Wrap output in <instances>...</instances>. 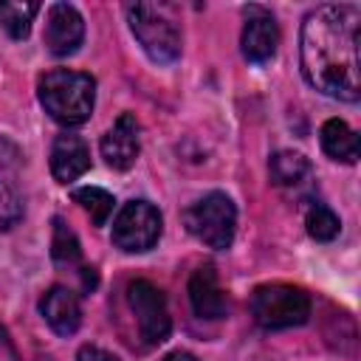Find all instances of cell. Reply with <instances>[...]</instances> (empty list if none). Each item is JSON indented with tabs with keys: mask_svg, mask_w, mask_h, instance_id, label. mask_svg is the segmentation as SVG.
<instances>
[{
	"mask_svg": "<svg viewBox=\"0 0 361 361\" xmlns=\"http://www.w3.org/2000/svg\"><path fill=\"white\" fill-rule=\"evenodd\" d=\"M73 203H79L93 226H104L107 217L113 214V206H116V197L107 192V189H99V186H82V189H73Z\"/></svg>",
	"mask_w": 361,
	"mask_h": 361,
	"instance_id": "18",
	"label": "cell"
},
{
	"mask_svg": "<svg viewBox=\"0 0 361 361\" xmlns=\"http://www.w3.org/2000/svg\"><path fill=\"white\" fill-rule=\"evenodd\" d=\"M37 99L56 124L79 127L96 107V79L71 68L45 71L37 82Z\"/></svg>",
	"mask_w": 361,
	"mask_h": 361,
	"instance_id": "2",
	"label": "cell"
},
{
	"mask_svg": "<svg viewBox=\"0 0 361 361\" xmlns=\"http://www.w3.org/2000/svg\"><path fill=\"white\" fill-rule=\"evenodd\" d=\"M39 313H42L45 324H48L56 336H62V338L73 336V333L79 330V324H82V305H79V296H76L71 288H65V285H51V288L42 293V299H39Z\"/></svg>",
	"mask_w": 361,
	"mask_h": 361,
	"instance_id": "13",
	"label": "cell"
},
{
	"mask_svg": "<svg viewBox=\"0 0 361 361\" xmlns=\"http://www.w3.org/2000/svg\"><path fill=\"white\" fill-rule=\"evenodd\" d=\"M164 231V217L149 200H127L113 220L110 240L124 254H144L149 251Z\"/></svg>",
	"mask_w": 361,
	"mask_h": 361,
	"instance_id": "6",
	"label": "cell"
},
{
	"mask_svg": "<svg viewBox=\"0 0 361 361\" xmlns=\"http://www.w3.org/2000/svg\"><path fill=\"white\" fill-rule=\"evenodd\" d=\"M90 169V147L76 133H59L51 144V175L56 183H73Z\"/></svg>",
	"mask_w": 361,
	"mask_h": 361,
	"instance_id": "11",
	"label": "cell"
},
{
	"mask_svg": "<svg viewBox=\"0 0 361 361\" xmlns=\"http://www.w3.org/2000/svg\"><path fill=\"white\" fill-rule=\"evenodd\" d=\"M82 39H85V20H82L79 8L71 3H54L48 8V23H45V34H42L48 54L56 59L73 56L79 51Z\"/></svg>",
	"mask_w": 361,
	"mask_h": 361,
	"instance_id": "9",
	"label": "cell"
},
{
	"mask_svg": "<svg viewBox=\"0 0 361 361\" xmlns=\"http://www.w3.org/2000/svg\"><path fill=\"white\" fill-rule=\"evenodd\" d=\"M243 34H240V51L248 62L262 65L271 62L279 48V25L276 17L265 6H245L243 8Z\"/></svg>",
	"mask_w": 361,
	"mask_h": 361,
	"instance_id": "8",
	"label": "cell"
},
{
	"mask_svg": "<svg viewBox=\"0 0 361 361\" xmlns=\"http://www.w3.org/2000/svg\"><path fill=\"white\" fill-rule=\"evenodd\" d=\"M124 14H127L130 31L138 39L141 51L155 65H169V62H175L180 56V42H183L180 28L161 6L130 3V6H124Z\"/></svg>",
	"mask_w": 361,
	"mask_h": 361,
	"instance_id": "3",
	"label": "cell"
},
{
	"mask_svg": "<svg viewBox=\"0 0 361 361\" xmlns=\"http://www.w3.org/2000/svg\"><path fill=\"white\" fill-rule=\"evenodd\" d=\"M76 361H121V358H118V355H113V353H110V350H104V347L85 344V347H79Z\"/></svg>",
	"mask_w": 361,
	"mask_h": 361,
	"instance_id": "21",
	"label": "cell"
},
{
	"mask_svg": "<svg viewBox=\"0 0 361 361\" xmlns=\"http://www.w3.org/2000/svg\"><path fill=\"white\" fill-rule=\"evenodd\" d=\"M23 209H20V197H17V186L11 180V175L0 166V226L11 228L20 220Z\"/></svg>",
	"mask_w": 361,
	"mask_h": 361,
	"instance_id": "20",
	"label": "cell"
},
{
	"mask_svg": "<svg viewBox=\"0 0 361 361\" xmlns=\"http://www.w3.org/2000/svg\"><path fill=\"white\" fill-rule=\"evenodd\" d=\"M268 175L276 186H296L310 175V161L302 152L293 149H279L268 161Z\"/></svg>",
	"mask_w": 361,
	"mask_h": 361,
	"instance_id": "16",
	"label": "cell"
},
{
	"mask_svg": "<svg viewBox=\"0 0 361 361\" xmlns=\"http://www.w3.org/2000/svg\"><path fill=\"white\" fill-rule=\"evenodd\" d=\"M319 141L327 158L338 164H355L358 161V135L355 130L341 118H327L319 130Z\"/></svg>",
	"mask_w": 361,
	"mask_h": 361,
	"instance_id": "14",
	"label": "cell"
},
{
	"mask_svg": "<svg viewBox=\"0 0 361 361\" xmlns=\"http://www.w3.org/2000/svg\"><path fill=\"white\" fill-rule=\"evenodd\" d=\"M161 361H197L189 350H172V353H166Z\"/></svg>",
	"mask_w": 361,
	"mask_h": 361,
	"instance_id": "22",
	"label": "cell"
},
{
	"mask_svg": "<svg viewBox=\"0 0 361 361\" xmlns=\"http://www.w3.org/2000/svg\"><path fill=\"white\" fill-rule=\"evenodd\" d=\"M186 231L214 251H226L237 231V206L226 192H209L183 212Z\"/></svg>",
	"mask_w": 361,
	"mask_h": 361,
	"instance_id": "5",
	"label": "cell"
},
{
	"mask_svg": "<svg viewBox=\"0 0 361 361\" xmlns=\"http://www.w3.org/2000/svg\"><path fill=\"white\" fill-rule=\"evenodd\" d=\"M305 226H307V234H310L316 243H330V240H336L338 231H341L338 214H336L330 206H324V203H316V206L307 209Z\"/></svg>",
	"mask_w": 361,
	"mask_h": 361,
	"instance_id": "19",
	"label": "cell"
},
{
	"mask_svg": "<svg viewBox=\"0 0 361 361\" xmlns=\"http://www.w3.org/2000/svg\"><path fill=\"white\" fill-rule=\"evenodd\" d=\"M189 305L197 319L214 322L228 316V299H226V290L220 288L214 265L206 262L189 276Z\"/></svg>",
	"mask_w": 361,
	"mask_h": 361,
	"instance_id": "12",
	"label": "cell"
},
{
	"mask_svg": "<svg viewBox=\"0 0 361 361\" xmlns=\"http://www.w3.org/2000/svg\"><path fill=\"white\" fill-rule=\"evenodd\" d=\"M310 296L299 285L288 282H268L254 288L251 293V316L265 330H285L299 327L310 319Z\"/></svg>",
	"mask_w": 361,
	"mask_h": 361,
	"instance_id": "4",
	"label": "cell"
},
{
	"mask_svg": "<svg viewBox=\"0 0 361 361\" xmlns=\"http://www.w3.org/2000/svg\"><path fill=\"white\" fill-rule=\"evenodd\" d=\"M99 152L104 158V164L110 169H118V172H127L138 152H141V124L133 113H121L113 127L102 135L99 141Z\"/></svg>",
	"mask_w": 361,
	"mask_h": 361,
	"instance_id": "10",
	"label": "cell"
},
{
	"mask_svg": "<svg viewBox=\"0 0 361 361\" xmlns=\"http://www.w3.org/2000/svg\"><path fill=\"white\" fill-rule=\"evenodd\" d=\"M358 28L361 8L324 3L305 14L299 28V65L305 82L327 99L355 104L358 82Z\"/></svg>",
	"mask_w": 361,
	"mask_h": 361,
	"instance_id": "1",
	"label": "cell"
},
{
	"mask_svg": "<svg viewBox=\"0 0 361 361\" xmlns=\"http://www.w3.org/2000/svg\"><path fill=\"white\" fill-rule=\"evenodd\" d=\"M127 305L135 313L138 336L144 338L147 347H158L169 338L172 319H169L166 296L158 285H152L149 279H133L127 285Z\"/></svg>",
	"mask_w": 361,
	"mask_h": 361,
	"instance_id": "7",
	"label": "cell"
},
{
	"mask_svg": "<svg viewBox=\"0 0 361 361\" xmlns=\"http://www.w3.org/2000/svg\"><path fill=\"white\" fill-rule=\"evenodd\" d=\"M51 259L59 268H79V271L85 268L82 265L79 237H76V231L62 217H54L51 220Z\"/></svg>",
	"mask_w": 361,
	"mask_h": 361,
	"instance_id": "15",
	"label": "cell"
},
{
	"mask_svg": "<svg viewBox=\"0 0 361 361\" xmlns=\"http://www.w3.org/2000/svg\"><path fill=\"white\" fill-rule=\"evenodd\" d=\"M39 11V3H20L3 0L0 3V25L11 39H25L31 34V23Z\"/></svg>",
	"mask_w": 361,
	"mask_h": 361,
	"instance_id": "17",
	"label": "cell"
}]
</instances>
